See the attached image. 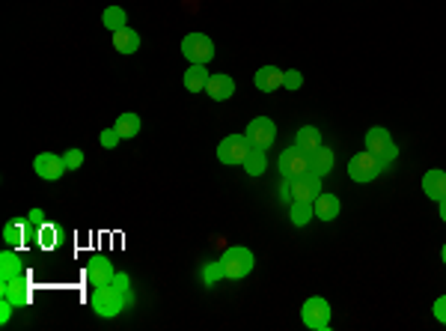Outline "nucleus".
Masks as SVG:
<instances>
[{"label": "nucleus", "mask_w": 446, "mask_h": 331, "mask_svg": "<svg viewBox=\"0 0 446 331\" xmlns=\"http://www.w3.org/2000/svg\"><path fill=\"white\" fill-rule=\"evenodd\" d=\"M431 311H434V319H438L440 325H446V295H440V299L434 302Z\"/></svg>", "instance_id": "nucleus-34"}, {"label": "nucleus", "mask_w": 446, "mask_h": 331, "mask_svg": "<svg viewBox=\"0 0 446 331\" xmlns=\"http://www.w3.org/2000/svg\"><path fill=\"white\" fill-rule=\"evenodd\" d=\"M18 274H24V266H21V257L15 251H3L0 253V281H13Z\"/></svg>", "instance_id": "nucleus-21"}, {"label": "nucleus", "mask_w": 446, "mask_h": 331, "mask_svg": "<svg viewBox=\"0 0 446 331\" xmlns=\"http://www.w3.org/2000/svg\"><path fill=\"white\" fill-rule=\"evenodd\" d=\"M277 194H280V200L292 206L295 200L300 203H312L316 197L321 194V176L307 170L304 176H298V179H283L280 189H277Z\"/></svg>", "instance_id": "nucleus-1"}, {"label": "nucleus", "mask_w": 446, "mask_h": 331, "mask_svg": "<svg viewBox=\"0 0 446 331\" xmlns=\"http://www.w3.org/2000/svg\"><path fill=\"white\" fill-rule=\"evenodd\" d=\"M182 54H185V60L206 66L215 60V42H211L206 33H187L182 39Z\"/></svg>", "instance_id": "nucleus-6"}, {"label": "nucleus", "mask_w": 446, "mask_h": 331, "mask_svg": "<svg viewBox=\"0 0 446 331\" xmlns=\"http://www.w3.org/2000/svg\"><path fill=\"white\" fill-rule=\"evenodd\" d=\"M206 93L208 98H215V102H226L236 93V81L229 78V75H211L208 84H206Z\"/></svg>", "instance_id": "nucleus-14"}, {"label": "nucleus", "mask_w": 446, "mask_h": 331, "mask_svg": "<svg viewBox=\"0 0 446 331\" xmlns=\"http://www.w3.org/2000/svg\"><path fill=\"white\" fill-rule=\"evenodd\" d=\"M140 126H143V123H140L137 114H119L114 128L119 131L122 138H137V135H140Z\"/></svg>", "instance_id": "nucleus-23"}, {"label": "nucleus", "mask_w": 446, "mask_h": 331, "mask_svg": "<svg viewBox=\"0 0 446 331\" xmlns=\"http://www.w3.org/2000/svg\"><path fill=\"white\" fill-rule=\"evenodd\" d=\"M265 168H268L265 149H259V147H253V149L247 152V159H244V170H247L250 176H262V173H265Z\"/></svg>", "instance_id": "nucleus-25"}, {"label": "nucleus", "mask_w": 446, "mask_h": 331, "mask_svg": "<svg viewBox=\"0 0 446 331\" xmlns=\"http://www.w3.org/2000/svg\"><path fill=\"white\" fill-rule=\"evenodd\" d=\"M250 149H253V143L247 140V135H229L217 143V159L223 164H229V168H236V164H244Z\"/></svg>", "instance_id": "nucleus-7"}, {"label": "nucleus", "mask_w": 446, "mask_h": 331, "mask_svg": "<svg viewBox=\"0 0 446 331\" xmlns=\"http://www.w3.org/2000/svg\"><path fill=\"white\" fill-rule=\"evenodd\" d=\"M63 164H66V170H77L84 164V152L81 149H66Z\"/></svg>", "instance_id": "nucleus-31"}, {"label": "nucleus", "mask_w": 446, "mask_h": 331, "mask_svg": "<svg viewBox=\"0 0 446 331\" xmlns=\"http://www.w3.org/2000/svg\"><path fill=\"white\" fill-rule=\"evenodd\" d=\"M422 191H426L431 200H443L446 197V170H429L422 176Z\"/></svg>", "instance_id": "nucleus-16"}, {"label": "nucleus", "mask_w": 446, "mask_h": 331, "mask_svg": "<svg viewBox=\"0 0 446 331\" xmlns=\"http://www.w3.org/2000/svg\"><path fill=\"white\" fill-rule=\"evenodd\" d=\"M86 278L93 286H105L116 278V269H114V263H107V260H93L86 266Z\"/></svg>", "instance_id": "nucleus-15"}, {"label": "nucleus", "mask_w": 446, "mask_h": 331, "mask_svg": "<svg viewBox=\"0 0 446 331\" xmlns=\"http://www.w3.org/2000/svg\"><path fill=\"white\" fill-rule=\"evenodd\" d=\"M289 218H292L295 227H307L309 221L316 218V209H312V203H300V200H295L292 209H289Z\"/></svg>", "instance_id": "nucleus-24"}, {"label": "nucleus", "mask_w": 446, "mask_h": 331, "mask_svg": "<svg viewBox=\"0 0 446 331\" xmlns=\"http://www.w3.org/2000/svg\"><path fill=\"white\" fill-rule=\"evenodd\" d=\"M295 147H300L309 156L312 149H318L321 147V131L316 126H300L298 128V135H295Z\"/></svg>", "instance_id": "nucleus-22"}, {"label": "nucleus", "mask_w": 446, "mask_h": 331, "mask_svg": "<svg viewBox=\"0 0 446 331\" xmlns=\"http://www.w3.org/2000/svg\"><path fill=\"white\" fill-rule=\"evenodd\" d=\"M300 319H304V325L312 328V331H328L330 328V304H328V299H321V295L307 299L304 307H300Z\"/></svg>", "instance_id": "nucleus-5"}, {"label": "nucleus", "mask_w": 446, "mask_h": 331, "mask_svg": "<svg viewBox=\"0 0 446 331\" xmlns=\"http://www.w3.org/2000/svg\"><path fill=\"white\" fill-rule=\"evenodd\" d=\"M27 233V224H18V221H6V227H3V242L9 248H15L21 239H24Z\"/></svg>", "instance_id": "nucleus-27"}, {"label": "nucleus", "mask_w": 446, "mask_h": 331, "mask_svg": "<svg viewBox=\"0 0 446 331\" xmlns=\"http://www.w3.org/2000/svg\"><path fill=\"white\" fill-rule=\"evenodd\" d=\"M440 257H443V263H446V245H443V251H440Z\"/></svg>", "instance_id": "nucleus-37"}, {"label": "nucleus", "mask_w": 446, "mask_h": 331, "mask_svg": "<svg viewBox=\"0 0 446 331\" xmlns=\"http://www.w3.org/2000/svg\"><path fill=\"white\" fill-rule=\"evenodd\" d=\"M13 311H15V304L13 302H6V299H0V323H9V316H13Z\"/></svg>", "instance_id": "nucleus-35"}, {"label": "nucleus", "mask_w": 446, "mask_h": 331, "mask_svg": "<svg viewBox=\"0 0 446 331\" xmlns=\"http://www.w3.org/2000/svg\"><path fill=\"white\" fill-rule=\"evenodd\" d=\"M438 206H440V221L446 224V197H443V200H438Z\"/></svg>", "instance_id": "nucleus-36"}, {"label": "nucleus", "mask_w": 446, "mask_h": 331, "mask_svg": "<svg viewBox=\"0 0 446 331\" xmlns=\"http://www.w3.org/2000/svg\"><path fill=\"white\" fill-rule=\"evenodd\" d=\"M89 302H93V311L98 316L114 319V316H119L122 311H125L128 304H134V295L116 290L114 284H105V286H95V293H93V299Z\"/></svg>", "instance_id": "nucleus-2"}, {"label": "nucleus", "mask_w": 446, "mask_h": 331, "mask_svg": "<svg viewBox=\"0 0 446 331\" xmlns=\"http://www.w3.org/2000/svg\"><path fill=\"white\" fill-rule=\"evenodd\" d=\"M226 278V272H223V263L220 260H215V263H208V266L203 269V281L211 286V284H217V281H223Z\"/></svg>", "instance_id": "nucleus-28"}, {"label": "nucleus", "mask_w": 446, "mask_h": 331, "mask_svg": "<svg viewBox=\"0 0 446 331\" xmlns=\"http://www.w3.org/2000/svg\"><path fill=\"white\" fill-rule=\"evenodd\" d=\"M381 170H384L381 161H378L372 152H357V156H351V161H348V176L354 182H372Z\"/></svg>", "instance_id": "nucleus-9"}, {"label": "nucleus", "mask_w": 446, "mask_h": 331, "mask_svg": "<svg viewBox=\"0 0 446 331\" xmlns=\"http://www.w3.org/2000/svg\"><path fill=\"white\" fill-rule=\"evenodd\" d=\"M300 84H304V75H300L298 69H286V78H283L286 90H300Z\"/></svg>", "instance_id": "nucleus-32"}, {"label": "nucleus", "mask_w": 446, "mask_h": 331, "mask_svg": "<svg viewBox=\"0 0 446 331\" xmlns=\"http://www.w3.org/2000/svg\"><path fill=\"white\" fill-rule=\"evenodd\" d=\"M366 152H372V156L381 161V168H390V164L399 159V147L393 143V138H390V131L381 126L366 131Z\"/></svg>", "instance_id": "nucleus-3"}, {"label": "nucleus", "mask_w": 446, "mask_h": 331, "mask_svg": "<svg viewBox=\"0 0 446 331\" xmlns=\"http://www.w3.org/2000/svg\"><path fill=\"white\" fill-rule=\"evenodd\" d=\"M33 170H36L39 179L57 182L60 176L66 173V164H63V156H54V152H39V156L33 159Z\"/></svg>", "instance_id": "nucleus-11"}, {"label": "nucleus", "mask_w": 446, "mask_h": 331, "mask_svg": "<svg viewBox=\"0 0 446 331\" xmlns=\"http://www.w3.org/2000/svg\"><path fill=\"white\" fill-rule=\"evenodd\" d=\"M114 48L119 54H134L140 48V33L137 30H131V27H122L114 33Z\"/></svg>", "instance_id": "nucleus-20"}, {"label": "nucleus", "mask_w": 446, "mask_h": 331, "mask_svg": "<svg viewBox=\"0 0 446 331\" xmlns=\"http://www.w3.org/2000/svg\"><path fill=\"white\" fill-rule=\"evenodd\" d=\"M208 69L203 63H191V69L185 72V90H191V93H203L206 90V84H208Z\"/></svg>", "instance_id": "nucleus-19"}, {"label": "nucleus", "mask_w": 446, "mask_h": 331, "mask_svg": "<svg viewBox=\"0 0 446 331\" xmlns=\"http://www.w3.org/2000/svg\"><path fill=\"white\" fill-rule=\"evenodd\" d=\"M119 140H122V135L116 128H105L102 135H98V143H102L105 149H114V147H119Z\"/></svg>", "instance_id": "nucleus-30"}, {"label": "nucleus", "mask_w": 446, "mask_h": 331, "mask_svg": "<svg viewBox=\"0 0 446 331\" xmlns=\"http://www.w3.org/2000/svg\"><path fill=\"white\" fill-rule=\"evenodd\" d=\"M283 78H286L283 69H277V66H262V69L253 75V84H256V90H262V93H277L283 87Z\"/></svg>", "instance_id": "nucleus-13"}, {"label": "nucleus", "mask_w": 446, "mask_h": 331, "mask_svg": "<svg viewBox=\"0 0 446 331\" xmlns=\"http://www.w3.org/2000/svg\"><path fill=\"white\" fill-rule=\"evenodd\" d=\"M277 168H280V176L283 179H298V176H304L309 170V156L300 147H289L280 152V161H277Z\"/></svg>", "instance_id": "nucleus-8"}, {"label": "nucleus", "mask_w": 446, "mask_h": 331, "mask_svg": "<svg viewBox=\"0 0 446 331\" xmlns=\"http://www.w3.org/2000/svg\"><path fill=\"white\" fill-rule=\"evenodd\" d=\"M244 135H247V140L253 143V147L268 149L274 143V138H277V126H274V119H268V117H256V119L247 123Z\"/></svg>", "instance_id": "nucleus-10"}, {"label": "nucleus", "mask_w": 446, "mask_h": 331, "mask_svg": "<svg viewBox=\"0 0 446 331\" xmlns=\"http://www.w3.org/2000/svg\"><path fill=\"white\" fill-rule=\"evenodd\" d=\"M102 24H105L110 33H116V30H122V27H128V24H125V9H122V6H107V9H105V15H102Z\"/></svg>", "instance_id": "nucleus-26"}, {"label": "nucleus", "mask_w": 446, "mask_h": 331, "mask_svg": "<svg viewBox=\"0 0 446 331\" xmlns=\"http://www.w3.org/2000/svg\"><path fill=\"white\" fill-rule=\"evenodd\" d=\"M223 272H226V278L229 281H238V278H247V274L253 272L256 266V257H253V251L250 248H241V245H232L223 251Z\"/></svg>", "instance_id": "nucleus-4"}, {"label": "nucleus", "mask_w": 446, "mask_h": 331, "mask_svg": "<svg viewBox=\"0 0 446 331\" xmlns=\"http://www.w3.org/2000/svg\"><path fill=\"white\" fill-rule=\"evenodd\" d=\"M0 299L13 302L15 307H24L30 302V286H27V272L18 274L13 281H0Z\"/></svg>", "instance_id": "nucleus-12"}, {"label": "nucleus", "mask_w": 446, "mask_h": 331, "mask_svg": "<svg viewBox=\"0 0 446 331\" xmlns=\"http://www.w3.org/2000/svg\"><path fill=\"white\" fill-rule=\"evenodd\" d=\"M42 227H45V212L42 209H30L27 212V233L36 236V233H42Z\"/></svg>", "instance_id": "nucleus-29"}, {"label": "nucleus", "mask_w": 446, "mask_h": 331, "mask_svg": "<svg viewBox=\"0 0 446 331\" xmlns=\"http://www.w3.org/2000/svg\"><path fill=\"white\" fill-rule=\"evenodd\" d=\"M309 170L318 173V176H328L333 170V149H328L325 143H321L318 149L309 152Z\"/></svg>", "instance_id": "nucleus-18"}, {"label": "nucleus", "mask_w": 446, "mask_h": 331, "mask_svg": "<svg viewBox=\"0 0 446 331\" xmlns=\"http://www.w3.org/2000/svg\"><path fill=\"white\" fill-rule=\"evenodd\" d=\"M110 284H114L116 290H122V293H128V295H131V278H128L125 272H116V278L110 281Z\"/></svg>", "instance_id": "nucleus-33"}, {"label": "nucleus", "mask_w": 446, "mask_h": 331, "mask_svg": "<svg viewBox=\"0 0 446 331\" xmlns=\"http://www.w3.org/2000/svg\"><path fill=\"white\" fill-rule=\"evenodd\" d=\"M312 209H316V218H321V221H333V218L339 215V197L321 191L316 200H312Z\"/></svg>", "instance_id": "nucleus-17"}]
</instances>
